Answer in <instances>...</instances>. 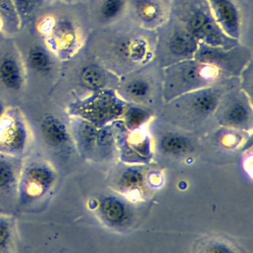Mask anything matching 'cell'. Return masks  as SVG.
I'll return each instance as SVG.
<instances>
[{"mask_svg":"<svg viewBox=\"0 0 253 253\" xmlns=\"http://www.w3.org/2000/svg\"><path fill=\"white\" fill-rule=\"evenodd\" d=\"M178 16L183 27L201 43L229 49L237 40L226 36L212 17L207 0H179Z\"/></svg>","mask_w":253,"mask_h":253,"instance_id":"obj_1","label":"cell"},{"mask_svg":"<svg viewBox=\"0 0 253 253\" xmlns=\"http://www.w3.org/2000/svg\"><path fill=\"white\" fill-rule=\"evenodd\" d=\"M167 72V94H177L206 86L218 76L219 69L213 65L193 59L175 62Z\"/></svg>","mask_w":253,"mask_h":253,"instance_id":"obj_2","label":"cell"},{"mask_svg":"<svg viewBox=\"0 0 253 253\" xmlns=\"http://www.w3.org/2000/svg\"><path fill=\"white\" fill-rule=\"evenodd\" d=\"M42 31L46 37V45L61 58L72 56L80 45L78 27L66 16L45 19Z\"/></svg>","mask_w":253,"mask_h":253,"instance_id":"obj_3","label":"cell"},{"mask_svg":"<svg viewBox=\"0 0 253 253\" xmlns=\"http://www.w3.org/2000/svg\"><path fill=\"white\" fill-rule=\"evenodd\" d=\"M29 141V130L21 112L15 108L5 109L0 117V153L17 157Z\"/></svg>","mask_w":253,"mask_h":253,"instance_id":"obj_4","label":"cell"},{"mask_svg":"<svg viewBox=\"0 0 253 253\" xmlns=\"http://www.w3.org/2000/svg\"><path fill=\"white\" fill-rule=\"evenodd\" d=\"M55 174L52 168L43 162H33L20 170L18 179L19 198L29 202L42 197L52 186Z\"/></svg>","mask_w":253,"mask_h":253,"instance_id":"obj_5","label":"cell"},{"mask_svg":"<svg viewBox=\"0 0 253 253\" xmlns=\"http://www.w3.org/2000/svg\"><path fill=\"white\" fill-rule=\"evenodd\" d=\"M213 19L221 31L231 39L240 35L241 16L234 0H207Z\"/></svg>","mask_w":253,"mask_h":253,"instance_id":"obj_6","label":"cell"},{"mask_svg":"<svg viewBox=\"0 0 253 253\" xmlns=\"http://www.w3.org/2000/svg\"><path fill=\"white\" fill-rule=\"evenodd\" d=\"M199 44V41L183 26L176 29L166 42L167 51L180 61L194 58Z\"/></svg>","mask_w":253,"mask_h":253,"instance_id":"obj_7","label":"cell"},{"mask_svg":"<svg viewBox=\"0 0 253 253\" xmlns=\"http://www.w3.org/2000/svg\"><path fill=\"white\" fill-rule=\"evenodd\" d=\"M25 81L24 68L19 58L13 53H7L0 59V82L12 91L20 90Z\"/></svg>","mask_w":253,"mask_h":253,"instance_id":"obj_8","label":"cell"},{"mask_svg":"<svg viewBox=\"0 0 253 253\" xmlns=\"http://www.w3.org/2000/svg\"><path fill=\"white\" fill-rule=\"evenodd\" d=\"M136 18L146 27L160 25L165 17L166 7L162 0H131Z\"/></svg>","mask_w":253,"mask_h":253,"instance_id":"obj_9","label":"cell"},{"mask_svg":"<svg viewBox=\"0 0 253 253\" xmlns=\"http://www.w3.org/2000/svg\"><path fill=\"white\" fill-rule=\"evenodd\" d=\"M41 131L44 141L52 147L64 146L69 140L66 126L54 116H47L42 121Z\"/></svg>","mask_w":253,"mask_h":253,"instance_id":"obj_10","label":"cell"},{"mask_svg":"<svg viewBox=\"0 0 253 253\" xmlns=\"http://www.w3.org/2000/svg\"><path fill=\"white\" fill-rule=\"evenodd\" d=\"M117 52L121 57L133 63L143 62L149 55L148 43L141 38H130L122 41L117 45Z\"/></svg>","mask_w":253,"mask_h":253,"instance_id":"obj_11","label":"cell"},{"mask_svg":"<svg viewBox=\"0 0 253 253\" xmlns=\"http://www.w3.org/2000/svg\"><path fill=\"white\" fill-rule=\"evenodd\" d=\"M27 64L34 72L46 74L52 67V59L46 48L36 44L31 46L27 52Z\"/></svg>","mask_w":253,"mask_h":253,"instance_id":"obj_12","label":"cell"},{"mask_svg":"<svg viewBox=\"0 0 253 253\" xmlns=\"http://www.w3.org/2000/svg\"><path fill=\"white\" fill-rule=\"evenodd\" d=\"M100 211L104 218L112 224H121L126 221L127 211L123 202L114 197L103 200Z\"/></svg>","mask_w":253,"mask_h":253,"instance_id":"obj_13","label":"cell"},{"mask_svg":"<svg viewBox=\"0 0 253 253\" xmlns=\"http://www.w3.org/2000/svg\"><path fill=\"white\" fill-rule=\"evenodd\" d=\"M218 101L219 97L217 92L211 88L202 89L193 97L191 106L197 114L207 116L215 110L216 106L218 105Z\"/></svg>","mask_w":253,"mask_h":253,"instance_id":"obj_14","label":"cell"},{"mask_svg":"<svg viewBox=\"0 0 253 253\" xmlns=\"http://www.w3.org/2000/svg\"><path fill=\"white\" fill-rule=\"evenodd\" d=\"M14 158L16 157L0 153V191L9 190L18 183L20 170Z\"/></svg>","mask_w":253,"mask_h":253,"instance_id":"obj_15","label":"cell"},{"mask_svg":"<svg viewBox=\"0 0 253 253\" xmlns=\"http://www.w3.org/2000/svg\"><path fill=\"white\" fill-rule=\"evenodd\" d=\"M223 123L234 127H243L249 122V111L247 108L238 102L231 103L223 112Z\"/></svg>","mask_w":253,"mask_h":253,"instance_id":"obj_16","label":"cell"},{"mask_svg":"<svg viewBox=\"0 0 253 253\" xmlns=\"http://www.w3.org/2000/svg\"><path fill=\"white\" fill-rule=\"evenodd\" d=\"M190 141L187 137L177 133H167L160 139V148L171 155H180L188 151Z\"/></svg>","mask_w":253,"mask_h":253,"instance_id":"obj_17","label":"cell"},{"mask_svg":"<svg viewBox=\"0 0 253 253\" xmlns=\"http://www.w3.org/2000/svg\"><path fill=\"white\" fill-rule=\"evenodd\" d=\"M74 132L81 146L86 151L93 147L97 137V130L92 124L79 120L74 124Z\"/></svg>","mask_w":253,"mask_h":253,"instance_id":"obj_18","label":"cell"},{"mask_svg":"<svg viewBox=\"0 0 253 253\" xmlns=\"http://www.w3.org/2000/svg\"><path fill=\"white\" fill-rule=\"evenodd\" d=\"M80 78L82 83L86 87L92 89L103 87L107 82V76L105 71L98 65L94 64H89L85 66L81 70Z\"/></svg>","mask_w":253,"mask_h":253,"instance_id":"obj_19","label":"cell"},{"mask_svg":"<svg viewBox=\"0 0 253 253\" xmlns=\"http://www.w3.org/2000/svg\"><path fill=\"white\" fill-rule=\"evenodd\" d=\"M126 5V0H101L98 6V16L103 22L113 21L123 13Z\"/></svg>","mask_w":253,"mask_h":253,"instance_id":"obj_20","label":"cell"},{"mask_svg":"<svg viewBox=\"0 0 253 253\" xmlns=\"http://www.w3.org/2000/svg\"><path fill=\"white\" fill-rule=\"evenodd\" d=\"M0 19L4 24L18 28L21 24L19 14L12 0H0Z\"/></svg>","mask_w":253,"mask_h":253,"instance_id":"obj_21","label":"cell"},{"mask_svg":"<svg viewBox=\"0 0 253 253\" xmlns=\"http://www.w3.org/2000/svg\"><path fill=\"white\" fill-rule=\"evenodd\" d=\"M149 84L143 79H134L126 85V92L128 97L134 100H141L149 93Z\"/></svg>","mask_w":253,"mask_h":253,"instance_id":"obj_22","label":"cell"},{"mask_svg":"<svg viewBox=\"0 0 253 253\" xmlns=\"http://www.w3.org/2000/svg\"><path fill=\"white\" fill-rule=\"evenodd\" d=\"M143 182V176L135 169H127L120 178V184L123 188L127 190H137Z\"/></svg>","mask_w":253,"mask_h":253,"instance_id":"obj_23","label":"cell"},{"mask_svg":"<svg viewBox=\"0 0 253 253\" xmlns=\"http://www.w3.org/2000/svg\"><path fill=\"white\" fill-rule=\"evenodd\" d=\"M12 238V225L8 218L0 216V251L4 250Z\"/></svg>","mask_w":253,"mask_h":253,"instance_id":"obj_24","label":"cell"},{"mask_svg":"<svg viewBox=\"0 0 253 253\" xmlns=\"http://www.w3.org/2000/svg\"><path fill=\"white\" fill-rule=\"evenodd\" d=\"M146 113L138 108H130L126 112V122L129 127H137L146 119Z\"/></svg>","mask_w":253,"mask_h":253,"instance_id":"obj_25","label":"cell"},{"mask_svg":"<svg viewBox=\"0 0 253 253\" xmlns=\"http://www.w3.org/2000/svg\"><path fill=\"white\" fill-rule=\"evenodd\" d=\"M206 247L204 249H201L200 251H208V252H233L235 249L231 248L227 243H224L219 240H213L209 241L205 245Z\"/></svg>","mask_w":253,"mask_h":253,"instance_id":"obj_26","label":"cell"},{"mask_svg":"<svg viewBox=\"0 0 253 253\" xmlns=\"http://www.w3.org/2000/svg\"><path fill=\"white\" fill-rule=\"evenodd\" d=\"M12 1L19 14L20 19H22L23 16H26L31 12L33 0H12Z\"/></svg>","mask_w":253,"mask_h":253,"instance_id":"obj_27","label":"cell"},{"mask_svg":"<svg viewBox=\"0 0 253 253\" xmlns=\"http://www.w3.org/2000/svg\"><path fill=\"white\" fill-rule=\"evenodd\" d=\"M5 109H6V107L4 106V104H3L2 102H0V117H1V116H2V114L4 113Z\"/></svg>","mask_w":253,"mask_h":253,"instance_id":"obj_28","label":"cell"},{"mask_svg":"<svg viewBox=\"0 0 253 253\" xmlns=\"http://www.w3.org/2000/svg\"><path fill=\"white\" fill-rule=\"evenodd\" d=\"M3 27V23H2V21H1V19H0V29Z\"/></svg>","mask_w":253,"mask_h":253,"instance_id":"obj_29","label":"cell"}]
</instances>
